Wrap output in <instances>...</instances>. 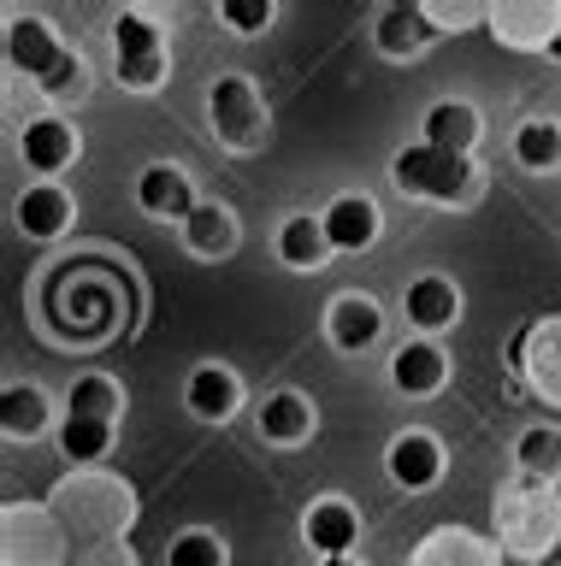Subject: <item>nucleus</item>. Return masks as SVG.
I'll list each match as a JSON object with an SVG mask.
<instances>
[{
	"mask_svg": "<svg viewBox=\"0 0 561 566\" xmlns=\"http://www.w3.org/2000/svg\"><path fill=\"white\" fill-rule=\"evenodd\" d=\"M320 566H361V560H320Z\"/></svg>",
	"mask_w": 561,
	"mask_h": 566,
	"instance_id": "obj_31",
	"label": "nucleus"
},
{
	"mask_svg": "<svg viewBox=\"0 0 561 566\" xmlns=\"http://www.w3.org/2000/svg\"><path fill=\"white\" fill-rule=\"evenodd\" d=\"M65 224H72V195L60 184H30L19 195V230L30 242H54L65 237Z\"/></svg>",
	"mask_w": 561,
	"mask_h": 566,
	"instance_id": "obj_16",
	"label": "nucleus"
},
{
	"mask_svg": "<svg viewBox=\"0 0 561 566\" xmlns=\"http://www.w3.org/2000/svg\"><path fill=\"white\" fill-rule=\"evenodd\" d=\"M391 177L402 195H419V201H437V207H455L461 195L472 189V159L467 154H444L432 142H414L391 159Z\"/></svg>",
	"mask_w": 561,
	"mask_h": 566,
	"instance_id": "obj_2",
	"label": "nucleus"
},
{
	"mask_svg": "<svg viewBox=\"0 0 561 566\" xmlns=\"http://www.w3.org/2000/svg\"><path fill=\"white\" fill-rule=\"evenodd\" d=\"M166 566H225V543L214 531H184V537H172Z\"/></svg>",
	"mask_w": 561,
	"mask_h": 566,
	"instance_id": "obj_28",
	"label": "nucleus"
},
{
	"mask_svg": "<svg viewBox=\"0 0 561 566\" xmlns=\"http://www.w3.org/2000/svg\"><path fill=\"white\" fill-rule=\"evenodd\" d=\"M419 142H432V148H444V154H472V142H479V113H472L467 101H432L426 124H419Z\"/></svg>",
	"mask_w": 561,
	"mask_h": 566,
	"instance_id": "obj_18",
	"label": "nucleus"
},
{
	"mask_svg": "<svg viewBox=\"0 0 561 566\" xmlns=\"http://www.w3.org/2000/svg\"><path fill=\"white\" fill-rule=\"evenodd\" d=\"M402 313H408V325H414L419 336H437V331H449L455 318H461V290H455L449 277L426 272V277L408 283V295H402Z\"/></svg>",
	"mask_w": 561,
	"mask_h": 566,
	"instance_id": "obj_13",
	"label": "nucleus"
},
{
	"mask_svg": "<svg viewBox=\"0 0 561 566\" xmlns=\"http://www.w3.org/2000/svg\"><path fill=\"white\" fill-rule=\"evenodd\" d=\"M278 18L272 0H219V24L225 30H237V35H254V30H267Z\"/></svg>",
	"mask_w": 561,
	"mask_h": 566,
	"instance_id": "obj_29",
	"label": "nucleus"
},
{
	"mask_svg": "<svg viewBox=\"0 0 561 566\" xmlns=\"http://www.w3.org/2000/svg\"><path fill=\"white\" fill-rule=\"evenodd\" d=\"M136 207L148 212V219H189L201 201H196V184H189V171L184 166H148L143 177H136Z\"/></svg>",
	"mask_w": 561,
	"mask_h": 566,
	"instance_id": "obj_10",
	"label": "nucleus"
},
{
	"mask_svg": "<svg viewBox=\"0 0 561 566\" xmlns=\"http://www.w3.org/2000/svg\"><path fill=\"white\" fill-rule=\"evenodd\" d=\"M515 159L526 171H555L561 166V124L555 118H526L515 130Z\"/></svg>",
	"mask_w": 561,
	"mask_h": 566,
	"instance_id": "obj_25",
	"label": "nucleus"
},
{
	"mask_svg": "<svg viewBox=\"0 0 561 566\" xmlns=\"http://www.w3.org/2000/svg\"><path fill=\"white\" fill-rule=\"evenodd\" d=\"M337 254L325 237V224L313 219V212H295V219L278 224V260L290 265V272H320V265Z\"/></svg>",
	"mask_w": 561,
	"mask_h": 566,
	"instance_id": "obj_17",
	"label": "nucleus"
},
{
	"mask_svg": "<svg viewBox=\"0 0 561 566\" xmlns=\"http://www.w3.org/2000/svg\"><path fill=\"white\" fill-rule=\"evenodd\" d=\"M325 331L343 354H361L384 336V313H378V301H366V295H337L325 313Z\"/></svg>",
	"mask_w": 561,
	"mask_h": 566,
	"instance_id": "obj_15",
	"label": "nucleus"
},
{
	"mask_svg": "<svg viewBox=\"0 0 561 566\" xmlns=\"http://www.w3.org/2000/svg\"><path fill=\"white\" fill-rule=\"evenodd\" d=\"M426 30H432L426 7H384L378 12V48L391 53V60H414V53L426 48Z\"/></svg>",
	"mask_w": 561,
	"mask_h": 566,
	"instance_id": "obj_22",
	"label": "nucleus"
},
{
	"mask_svg": "<svg viewBox=\"0 0 561 566\" xmlns=\"http://www.w3.org/2000/svg\"><path fill=\"white\" fill-rule=\"evenodd\" d=\"M0 431H7L12 442L42 437V431H48V396H42V389L12 384V389H7V401H0Z\"/></svg>",
	"mask_w": 561,
	"mask_h": 566,
	"instance_id": "obj_24",
	"label": "nucleus"
},
{
	"mask_svg": "<svg viewBox=\"0 0 561 566\" xmlns=\"http://www.w3.org/2000/svg\"><path fill=\"white\" fill-rule=\"evenodd\" d=\"M490 30L502 35V48H515V53H550L555 42V30H561V7L555 0H502V7H490Z\"/></svg>",
	"mask_w": 561,
	"mask_h": 566,
	"instance_id": "obj_6",
	"label": "nucleus"
},
{
	"mask_svg": "<svg viewBox=\"0 0 561 566\" xmlns=\"http://www.w3.org/2000/svg\"><path fill=\"white\" fill-rule=\"evenodd\" d=\"M384 472H391L396 490H432L444 478V449L426 431H402L391 442V454H384Z\"/></svg>",
	"mask_w": 561,
	"mask_h": 566,
	"instance_id": "obj_12",
	"label": "nucleus"
},
{
	"mask_svg": "<svg viewBox=\"0 0 561 566\" xmlns=\"http://www.w3.org/2000/svg\"><path fill=\"white\" fill-rule=\"evenodd\" d=\"M550 60H561V30H555V42H550Z\"/></svg>",
	"mask_w": 561,
	"mask_h": 566,
	"instance_id": "obj_30",
	"label": "nucleus"
},
{
	"mask_svg": "<svg viewBox=\"0 0 561 566\" xmlns=\"http://www.w3.org/2000/svg\"><path fill=\"white\" fill-rule=\"evenodd\" d=\"M515 467L532 478V484H550V478H561V431H555V424H532V431H520Z\"/></svg>",
	"mask_w": 561,
	"mask_h": 566,
	"instance_id": "obj_23",
	"label": "nucleus"
},
{
	"mask_svg": "<svg viewBox=\"0 0 561 566\" xmlns=\"http://www.w3.org/2000/svg\"><path fill=\"white\" fill-rule=\"evenodd\" d=\"M113 71H118L125 88H143V95L160 88L166 42H160V30H154L148 12H118V24H113Z\"/></svg>",
	"mask_w": 561,
	"mask_h": 566,
	"instance_id": "obj_4",
	"label": "nucleus"
},
{
	"mask_svg": "<svg viewBox=\"0 0 561 566\" xmlns=\"http://www.w3.org/2000/svg\"><path fill=\"white\" fill-rule=\"evenodd\" d=\"M19 159H24L37 177H60V171L77 159V130H72L65 118H54V113L30 118L24 130H19Z\"/></svg>",
	"mask_w": 561,
	"mask_h": 566,
	"instance_id": "obj_8",
	"label": "nucleus"
},
{
	"mask_svg": "<svg viewBox=\"0 0 561 566\" xmlns=\"http://www.w3.org/2000/svg\"><path fill=\"white\" fill-rule=\"evenodd\" d=\"M207 118H214V130L242 154L267 142V101H260V88L242 77V71H225V77L207 83Z\"/></svg>",
	"mask_w": 561,
	"mask_h": 566,
	"instance_id": "obj_3",
	"label": "nucleus"
},
{
	"mask_svg": "<svg viewBox=\"0 0 561 566\" xmlns=\"http://www.w3.org/2000/svg\"><path fill=\"white\" fill-rule=\"evenodd\" d=\"M325 237L337 254H366V248L378 242V201L373 195H337L325 212H320Z\"/></svg>",
	"mask_w": 561,
	"mask_h": 566,
	"instance_id": "obj_11",
	"label": "nucleus"
},
{
	"mask_svg": "<svg viewBox=\"0 0 561 566\" xmlns=\"http://www.w3.org/2000/svg\"><path fill=\"white\" fill-rule=\"evenodd\" d=\"M260 437L267 442H284V449H295V442H308L313 437V407L308 396H295V389H278V396L260 401Z\"/></svg>",
	"mask_w": 561,
	"mask_h": 566,
	"instance_id": "obj_19",
	"label": "nucleus"
},
{
	"mask_svg": "<svg viewBox=\"0 0 561 566\" xmlns=\"http://www.w3.org/2000/svg\"><path fill=\"white\" fill-rule=\"evenodd\" d=\"M7 60H12V71L37 77L42 95H54V101L83 95V88H90V71H83V60L42 24V18H7Z\"/></svg>",
	"mask_w": 561,
	"mask_h": 566,
	"instance_id": "obj_1",
	"label": "nucleus"
},
{
	"mask_svg": "<svg viewBox=\"0 0 561 566\" xmlns=\"http://www.w3.org/2000/svg\"><path fill=\"white\" fill-rule=\"evenodd\" d=\"M302 537L313 555H325V560H349L355 555V543H361V513L343 502V495H325V502H313L302 513Z\"/></svg>",
	"mask_w": 561,
	"mask_h": 566,
	"instance_id": "obj_7",
	"label": "nucleus"
},
{
	"mask_svg": "<svg viewBox=\"0 0 561 566\" xmlns=\"http://www.w3.org/2000/svg\"><path fill=\"white\" fill-rule=\"evenodd\" d=\"M449 378V360H444V348L432 343V336H414V343H402L391 354V384H396V396H408V401H426L437 396Z\"/></svg>",
	"mask_w": 561,
	"mask_h": 566,
	"instance_id": "obj_9",
	"label": "nucleus"
},
{
	"mask_svg": "<svg viewBox=\"0 0 561 566\" xmlns=\"http://www.w3.org/2000/svg\"><path fill=\"white\" fill-rule=\"evenodd\" d=\"M184 407L196 419H207V424H225L242 407V384H237V371L231 366H196L189 371V384H184Z\"/></svg>",
	"mask_w": 561,
	"mask_h": 566,
	"instance_id": "obj_14",
	"label": "nucleus"
},
{
	"mask_svg": "<svg viewBox=\"0 0 561 566\" xmlns=\"http://www.w3.org/2000/svg\"><path fill=\"white\" fill-rule=\"evenodd\" d=\"M184 242H189V254H201V260H225L237 248V212L219 207V201H201L184 219Z\"/></svg>",
	"mask_w": 561,
	"mask_h": 566,
	"instance_id": "obj_20",
	"label": "nucleus"
},
{
	"mask_svg": "<svg viewBox=\"0 0 561 566\" xmlns=\"http://www.w3.org/2000/svg\"><path fill=\"white\" fill-rule=\"evenodd\" d=\"M532 343L543 348V360L532 366V384L543 389V396L561 401V318H543V325L532 331Z\"/></svg>",
	"mask_w": 561,
	"mask_h": 566,
	"instance_id": "obj_27",
	"label": "nucleus"
},
{
	"mask_svg": "<svg viewBox=\"0 0 561 566\" xmlns=\"http://www.w3.org/2000/svg\"><path fill=\"white\" fill-rule=\"evenodd\" d=\"M118 407H125V396H118V384L113 378H101V371H90V378H77L72 384V396H65V413H77V419H118Z\"/></svg>",
	"mask_w": 561,
	"mask_h": 566,
	"instance_id": "obj_26",
	"label": "nucleus"
},
{
	"mask_svg": "<svg viewBox=\"0 0 561 566\" xmlns=\"http://www.w3.org/2000/svg\"><path fill=\"white\" fill-rule=\"evenodd\" d=\"M502 537L515 543V548H532V555H543V566H550V543H555V531H561V513L555 502L543 495V484H532L526 478L520 490H502Z\"/></svg>",
	"mask_w": 561,
	"mask_h": 566,
	"instance_id": "obj_5",
	"label": "nucleus"
},
{
	"mask_svg": "<svg viewBox=\"0 0 561 566\" xmlns=\"http://www.w3.org/2000/svg\"><path fill=\"white\" fill-rule=\"evenodd\" d=\"M54 442H60V454L72 460V467H95V460L113 454V424H107V419H77V413H65L60 431H54Z\"/></svg>",
	"mask_w": 561,
	"mask_h": 566,
	"instance_id": "obj_21",
	"label": "nucleus"
}]
</instances>
